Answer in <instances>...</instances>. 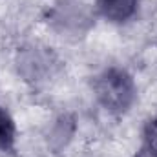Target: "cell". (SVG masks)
<instances>
[{"label":"cell","mask_w":157,"mask_h":157,"mask_svg":"<svg viewBox=\"0 0 157 157\" xmlns=\"http://www.w3.org/2000/svg\"><path fill=\"white\" fill-rule=\"evenodd\" d=\"M95 93L106 110L113 113H124L135 101V84L124 70L110 68L97 77Z\"/></svg>","instance_id":"1"},{"label":"cell","mask_w":157,"mask_h":157,"mask_svg":"<svg viewBox=\"0 0 157 157\" xmlns=\"http://www.w3.org/2000/svg\"><path fill=\"white\" fill-rule=\"evenodd\" d=\"M139 0H99V9L104 18L112 22H124L137 11Z\"/></svg>","instance_id":"2"},{"label":"cell","mask_w":157,"mask_h":157,"mask_svg":"<svg viewBox=\"0 0 157 157\" xmlns=\"http://www.w3.org/2000/svg\"><path fill=\"white\" fill-rule=\"evenodd\" d=\"M0 150L13 152L15 150V122L6 110L0 108Z\"/></svg>","instance_id":"3"},{"label":"cell","mask_w":157,"mask_h":157,"mask_svg":"<svg viewBox=\"0 0 157 157\" xmlns=\"http://www.w3.org/2000/svg\"><path fill=\"white\" fill-rule=\"evenodd\" d=\"M135 157H157V119L146 124L143 146Z\"/></svg>","instance_id":"4"}]
</instances>
